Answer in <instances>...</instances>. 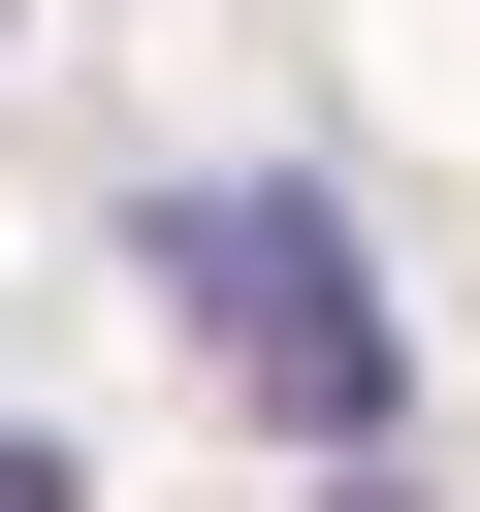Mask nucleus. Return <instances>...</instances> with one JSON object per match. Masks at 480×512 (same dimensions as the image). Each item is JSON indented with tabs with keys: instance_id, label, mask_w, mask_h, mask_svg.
<instances>
[{
	"instance_id": "2",
	"label": "nucleus",
	"mask_w": 480,
	"mask_h": 512,
	"mask_svg": "<svg viewBox=\"0 0 480 512\" xmlns=\"http://www.w3.org/2000/svg\"><path fill=\"white\" fill-rule=\"evenodd\" d=\"M0 512H64V448H0Z\"/></svg>"
},
{
	"instance_id": "1",
	"label": "nucleus",
	"mask_w": 480,
	"mask_h": 512,
	"mask_svg": "<svg viewBox=\"0 0 480 512\" xmlns=\"http://www.w3.org/2000/svg\"><path fill=\"white\" fill-rule=\"evenodd\" d=\"M160 288H192V352H224L288 448H416V320H384V256H352L320 192H160Z\"/></svg>"
}]
</instances>
